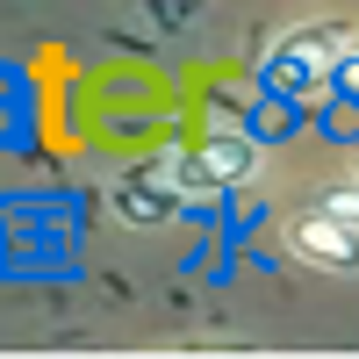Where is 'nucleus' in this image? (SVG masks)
Returning a JSON list of instances; mask_svg holds the SVG:
<instances>
[{
  "instance_id": "f257e3e1",
  "label": "nucleus",
  "mask_w": 359,
  "mask_h": 359,
  "mask_svg": "<svg viewBox=\"0 0 359 359\" xmlns=\"http://www.w3.org/2000/svg\"><path fill=\"white\" fill-rule=\"evenodd\" d=\"M323 65H331V36H316V29H294V36H280L273 50L259 57V86L280 101H302L323 86Z\"/></svg>"
},
{
  "instance_id": "f03ea898",
  "label": "nucleus",
  "mask_w": 359,
  "mask_h": 359,
  "mask_svg": "<svg viewBox=\"0 0 359 359\" xmlns=\"http://www.w3.org/2000/svg\"><path fill=\"white\" fill-rule=\"evenodd\" d=\"M287 245L302 252L309 266H323V273H359V223L331 216V208L294 216V223H287Z\"/></svg>"
},
{
  "instance_id": "7ed1b4c3",
  "label": "nucleus",
  "mask_w": 359,
  "mask_h": 359,
  "mask_svg": "<svg viewBox=\"0 0 359 359\" xmlns=\"http://www.w3.org/2000/svg\"><path fill=\"white\" fill-rule=\"evenodd\" d=\"M201 172L216 180V187H237V180H252V144H237V137H216L208 151H194Z\"/></svg>"
},
{
  "instance_id": "20e7f679",
  "label": "nucleus",
  "mask_w": 359,
  "mask_h": 359,
  "mask_svg": "<svg viewBox=\"0 0 359 359\" xmlns=\"http://www.w3.org/2000/svg\"><path fill=\"white\" fill-rule=\"evenodd\" d=\"M323 86H331L338 101H359V36H345L331 50V65H323Z\"/></svg>"
},
{
  "instance_id": "39448f33",
  "label": "nucleus",
  "mask_w": 359,
  "mask_h": 359,
  "mask_svg": "<svg viewBox=\"0 0 359 359\" xmlns=\"http://www.w3.org/2000/svg\"><path fill=\"white\" fill-rule=\"evenodd\" d=\"M323 208H331V216H345V223H359V187H338V194H323Z\"/></svg>"
}]
</instances>
